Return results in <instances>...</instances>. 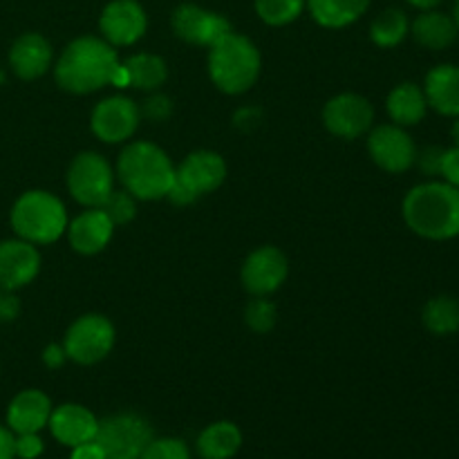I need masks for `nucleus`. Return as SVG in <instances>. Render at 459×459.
<instances>
[{"mask_svg": "<svg viewBox=\"0 0 459 459\" xmlns=\"http://www.w3.org/2000/svg\"><path fill=\"white\" fill-rule=\"evenodd\" d=\"M119 67L115 48L108 40L83 36V39L72 40L63 49L54 76H56V83L67 92L88 94L103 85L115 83Z\"/></svg>", "mask_w": 459, "mask_h": 459, "instance_id": "obj_1", "label": "nucleus"}, {"mask_svg": "<svg viewBox=\"0 0 459 459\" xmlns=\"http://www.w3.org/2000/svg\"><path fill=\"white\" fill-rule=\"evenodd\" d=\"M403 220L429 240L459 236V188L448 182H426L403 197Z\"/></svg>", "mask_w": 459, "mask_h": 459, "instance_id": "obj_2", "label": "nucleus"}, {"mask_svg": "<svg viewBox=\"0 0 459 459\" xmlns=\"http://www.w3.org/2000/svg\"><path fill=\"white\" fill-rule=\"evenodd\" d=\"M121 184L137 200H160L169 195L175 169L169 155L155 143L134 142L126 146L117 164Z\"/></svg>", "mask_w": 459, "mask_h": 459, "instance_id": "obj_3", "label": "nucleus"}, {"mask_svg": "<svg viewBox=\"0 0 459 459\" xmlns=\"http://www.w3.org/2000/svg\"><path fill=\"white\" fill-rule=\"evenodd\" d=\"M209 72L222 92L242 94L258 81L260 52L247 36L229 31L211 45Z\"/></svg>", "mask_w": 459, "mask_h": 459, "instance_id": "obj_4", "label": "nucleus"}, {"mask_svg": "<svg viewBox=\"0 0 459 459\" xmlns=\"http://www.w3.org/2000/svg\"><path fill=\"white\" fill-rule=\"evenodd\" d=\"M12 227L21 240L31 245H49L67 229L65 206L48 191H30L16 200L12 209Z\"/></svg>", "mask_w": 459, "mask_h": 459, "instance_id": "obj_5", "label": "nucleus"}, {"mask_svg": "<svg viewBox=\"0 0 459 459\" xmlns=\"http://www.w3.org/2000/svg\"><path fill=\"white\" fill-rule=\"evenodd\" d=\"M227 178V164L222 157L213 151H197L191 152L186 160L175 170L173 186L169 195L170 202L178 206H186L195 202L197 197L213 193L215 188L222 186Z\"/></svg>", "mask_w": 459, "mask_h": 459, "instance_id": "obj_6", "label": "nucleus"}, {"mask_svg": "<svg viewBox=\"0 0 459 459\" xmlns=\"http://www.w3.org/2000/svg\"><path fill=\"white\" fill-rule=\"evenodd\" d=\"M112 345H115L112 323L99 314H85L70 325L63 348H65L67 359L81 366H92L110 354Z\"/></svg>", "mask_w": 459, "mask_h": 459, "instance_id": "obj_7", "label": "nucleus"}, {"mask_svg": "<svg viewBox=\"0 0 459 459\" xmlns=\"http://www.w3.org/2000/svg\"><path fill=\"white\" fill-rule=\"evenodd\" d=\"M152 439V430L139 415H115L99 421L94 442L103 448L106 459H139Z\"/></svg>", "mask_w": 459, "mask_h": 459, "instance_id": "obj_8", "label": "nucleus"}, {"mask_svg": "<svg viewBox=\"0 0 459 459\" xmlns=\"http://www.w3.org/2000/svg\"><path fill=\"white\" fill-rule=\"evenodd\" d=\"M67 188L79 204L99 209L112 193L110 164L99 152H81L67 169Z\"/></svg>", "mask_w": 459, "mask_h": 459, "instance_id": "obj_9", "label": "nucleus"}, {"mask_svg": "<svg viewBox=\"0 0 459 459\" xmlns=\"http://www.w3.org/2000/svg\"><path fill=\"white\" fill-rule=\"evenodd\" d=\"M323 121L336 137L357 139L372 128L375 108L361 94H339L325 103Z\"/></svg>", "mask_w": 459, "mask_h": 459, "instance_id": "obj_10", "label": "nucleus"}, {"mask_svg": "<svg viewBox=\"0 0 459 459\" xmlns=\"http://www.w3.org/2000/svg\"><path fill=\"white\" fill-rule=\"evenodd\" d=\"M368 151L375 164L388 173H403L415 164L417 148L402 126H377L368 137Z\"/></svg>", "mask_w": 459, "mask_h": 459, "instance_id": "obj_11", "label": "nucleus"}, {"mask_svg": "<svg viewBox=\"0 0 459 459\" xmlns=\"http://www.w3.org/2000/svg\"><path fill=\"white\" fill-rule=\"evenodd\" d=\"M92 133L106 143L126 142L139 126V108L128 97L103 99L92 112Z\"/></svg>", "mask_w": 459, "mask_h": 459, "instance_id": "obj_12", "label": "nucleus"}, {"mask_svg": "<svg viewBox=\"0 0 459 459\" xmlns=\"http://www.w3.org/2000/svg\"><path fill=\"white\" fill-rule=\"evenodd\" d=\"M287 278V258L276 247H260L242 264V285L249 294L267 296Z\"/></svg>", "mask_w": 459, "mask_h": 459, "instance_id": "obj_13", "label": "nucleus"}, {"mask_svg": "<svg viewBox=\"0 0 459 459\" xmlns=\"http://www.w3.org/2000/svg\"><path fill=\"white\" fill-rule=\"evenodd\" d=\"M103 39L115 45H133L146 34V12L137 0H112L99 21Z\"/></svg>", "mask_w": 459, "mask_h": 459, "instance_id": "obj_14", "label": "nucleus"}, {"mask_svg": "<svg viewBox=\"0 0 459 459\" xmlns=\"http://www.w3.org/2000/svg\"><path fill=\"white\" fill-rule=\"evenodd\" d=\"M173 30L186 43L211 48L215 40L231 31V22L220 13L206 12L197 4H182L173 13Z\"/></svg>", "mask_w": 459, "mask_h": 459, "instance_id": "obj_15", "label": "nucleus"}, {"mask_svg": "<svg viewBox=\"0 0 459 459\" xmlns=\"http://www.w3.org/2000/svg\"><path fill=\"white\" fill-rule=\"evenodd\" d=\"M40 255L27 240L0 242V291H16L36 278Z\"/></svg>", "mask_w": 459, "mask_h": 459, "instance_id": "obj_16", "label": "nucleus"}, {"mask_svg": "<svg viewBox=\"0 0 459 459\" xmlns=\"http://www.w3.org/2000/svg\"><path fill=\"white\" fill-rule=\"evenodd\" d=\"M48 426L56 442H61L63 446L74 448L97 437L99 420L85 406L63 403V406L54 408Z\"/></svg>", "mask_w": 459, "mask_h": 459, "instance_id": "obj_17", "label": "nucleus"}, {"mask_svg": "<svg viewBox=\"0 0 459 459\" xmlns=\"http://www.w3.org/2000/svg\"><path fill=\"white\" fill-rule=\"evenodd\" d=\"M52 402L40 390H22L13 397L7 411V426L12 433H40L49 424Z\"/></svg>", "mask_w": 459, "mask_h": 459, "instance_id": "obj_18", "label": "nucleus"}, {"mask_svg": "<svg viewBox=\"0 0 459 459\" xmlns=\"http://www.w3.org/2000/svg\"><path fill=\"white\" fill-rule=\"evenodd\" d=\"M112 231H115V224L110 222V218L101 209L85 211L79 218L72 220L70 229H67L72 249L83 255H94L106 249Z\"/></svg>", "mask_w": 459, "mask_h": 459, "instance_id": "obj_19", "label": "nucleus"}, {"mask_svg": "<svg viewBox=\"0 0 459 459\" xmlns=\"http://www.w3.org/2000/svg\"><path fill=\"white\" fill-rule=\"evenodd\" d=\"M52 61V48L40 34H22L9 52V63L21 79L31 81L45 74Z\"/></svg>", "mask_w": 459, "mask_h": 459, "instance_id": "obj_20", "label": "nucleus"}, {"mask_svg": "<svg viewBox=\"0 0 459 459\" xmlns=\"http://www.w3.org/2000/svg\"><path fill=\"white\" fill-rule=\"evenodd\" d=\"M426 101L444 117H459V65H437L426 74Z\"/></svg>", "mask_w": 459, "mask_h": 459, "instance_id": "obj_21", "label": "nucleus"}, {"mask_svg": "<svg viewBox=\"0 0 459 459\" xmlns=\"http://www.w3.org/2000/svg\"><path fill=\"white\" fill-rule=\"evenodd\" d=\"M411 31L421 48L439 52V49H446L455 43L459 27L457 22L453 21V16H448V13L426 9L424 13H420V16L415 18Z\"/></svg>", "mask_w": 459, "mask_h": 459, "instance_id": "obj_22", "label": "nucleus"}, {"mask_svg": "<svg viewBox=\"0 0 459 459\" xmlns=\"http://www.w3.org/2000/svg\"><path fill=\"white\" fill-rule=\"evenodd\" d=\"M240 446L242 433L231 421H215L197 437V455L202 459H231Z\"/></svg>", "mask_w": 459, "mask_h": 459, "instance_id": "obj_23", "label": "nucleus"}, {"mask_svg": "<svg viewBox=\"0 0 459 459\" xmlns=\"http://www.w3.org/2000/svg\"><path fill=\"white\" fill-rule=\"evenodd\" d=\"M426 108V94L420 85L415 83H402L390 92L388 97V115L397 126H415L424 119Z\"/></svg>", "mask_w": 459, "mask_h": 459, "instance_id": "obj_24", "label": "nucleus"}, {"mask_svg": "<svg viewBox=\"0 0 459 459\" xmlns=\"http://www.w3.org/2000/svg\"><path fill=\"white\" fill-rule=\"evenodd\" d=\"M314 21L323 27H345L359 21L370 7V0H307Z\"/></svg>", "mask_w": 459, "mask_h": 459, "instance_id": "obj_25", "label": "nucleus"}, {"mask_svg": "<svg viewBox=\"0 0 459 459\" xmlns=\"http://www.w3.org/2000/svg\"><path fill=\"white\" fill-rule=\"evenodd\" d=\"M124 72L128 76V85L137 90H157L164 85L166 76V63L155 54H134L124 63Z\"/></svg>", "mask_w": 459, "mask_h": 459, "instance_id": "obj_26", "label": "nucleus"}, {"mask_svg": "<svg viewBox=\"0 0 459 459\" xmlns=\"http://www.w3.org/2000/svg\"><path fill=\"white\" fill-rule=\"evenodd\" d=\"M421 316H424L426 330L433 334H453L459 330V300L453 296H437L426 303Z\"/></svg>", "mask_w": 459, "mask_h": 459, "instance_id": "obj_27", "label": "nucleus"}, {"mask_svg": "<svg viewBox=\"0 0 459 459\" xmlns=\"http://www.w3.org/2000/svg\"><path fill=\"white\" fill-rule=\"evenodd\" d=\"M408 30V16L402 9H385L375 18L370 27V36L379 48H394L406 39Z\"/></svg>", "mask_w": 459, "mask_h": 459, "instance_id": "obj_28", "label": "nucleus"}, {"mask_svg": "<svg viewBox=\"0 0 459 459\" xmlns=\"http://www.w3.org/2000/svg\"><path fill=\"white\" fill-rule=\"evenodd\" d=\"M307 0H255V12L267 25H287L296 21Z\"/></svg>", "mask_w": 459, "mask_h": 459, "instance_id": "obj_29", "label": "nucleus"}, {"mask_svg": "<svg viewBox=\"0 0 459 459\" xmlns=\"http://www.w3.org/2000/svg\"><path fill=\"white\" fill-rule=\"evenodd\" d=\"M99 209L110 218V222L115 224V227L117 224H128L130 220L134 218V213H137L134 195H130L126 188L124 191H115V188H112V193L106 197V202H103Z\"/></svg>", "mask_w": 459, "mask_h": 459, "instance_id": "obj_30", "label": "nucleus"}, {"mask_svg": "<svg viewBox=\"0 0 459 459\" xmlns=\"http://www.w3.org/2000/svg\"><path fill=\"white\" fill-rule=\"evenodd\" d=\"M245 321L251 330L264 334V332H269L276 325V307H273V303L264 300L263 296H255V299L247 305Z\"/></svg>", "mask_w": 459, "mask_h": 459, "instance_id": "obj_31", "label": "nucleus"}, {"mask_svg": "<svg viewBox=\"0 0 459 459\" xmlns=\"http://www.w3.org/2000/svg\"><path fill=\"white\" fill-rule=\"evenodd\" d=\"M139 459H191V451L182 439L160 437L148 442Z\"/></svg>", "mask_w": 459, "mask_h": 459, "instance_id": "obj_32", "label": "nucleus"}, {"mask_svg": "<svg viewBox=\"0 0 459 459\" xmlns=\"http://www.w3.org/2000/svg\"><path fill=\"white\" fill-rule=\"evenodd\" d=\"M13 451L21 459H36L43 453V439L39 433H22L13 437Z\"/></svg>", "mask_w": 459, "mask_h": 459, "instance_id": "obj_33", "label": "nucleus"}, {"mask_svg": "<svg viewBox=\"0 0 459 459\" xmlns=\"http://www.w3.org/2000/svg\"><path fill=\"white\" fill-rule=\"evenodd\" d=\"M442 160H444V148L439 146H429L415 157V161L420 164L421 173L435 178V175L442 173Z\"/></svg>", "mask_w": 459, "mask_h": 459, "instance_id": "obj_34", "label": "nucleus"}, {"mask_svg": "<svg viewBox=\"0 0 459 459\" xmlns=\"http://www.w3.org/2000/svg\"><path fill=\"white\" fill-rule=\"evenodd\" d=\"M444 182H448L451 186L459 188V146L448 148L444 151V160H442V173Z\"/></svg>", "mask_w": 459, "mask_h": 459, "instance_id": "obj_35", "label": "nucleus"}, {"mask_svg": "<svg viewBox=\"0 0 459 459\" xmlns=\"http://www.w3.org/2000/svg\"><path fill=\"white\" fill-rule=\"evenodd\" d=\"M143 110H146V115L151 117V119L155 121H164L166 117L170 115V101L169 97H164V94H155V97L146 99V106H143Z\"/></svg>", "mask_w": 459, "mask_h": 459, "instance_id": "obj_36", "label": "nucleus"}, {"mask_svg": "<svg viewBox=\"0 0 459 459\" xmlns=\"http://www.w3.org/2000/svg\"><path fill=\"white\" fill-rule=\"evenodd\" d=\"M21 312V303L13 291H0V323H9Z\"/></svg>", "mask_w": 459, "mask_h": 459, "instance_id": "obj_37", "label": "nucleus"}, {"mask_svg": "<svg viewBox=\"0 0 459 459\" xmlns=\"http://www.w3.org/2000/svg\"><path fill=\"white\" fill-rule=\"evenodd\" d=\"M72 459H106V453H103V448L92 439V442H85L81 444V446H74Z\"/></svg>", "mask_w": 459, "mask_h": 459, "instance_id": "obj_38", "label": "nucleus"}, {"mask_svg": "<svg viewBox=\"0 0 459 459\" xmlns=\"http://www.w3.org/2000/svg\"><path fill=\"white\" fill-rule=\"evenodd\" d=\"M67 354H65V348H61V345H48L43 352V361L45 366L52 368V370H56V368H61L63 363H65Z\"/></svg>", "mask_w": 459, "mask_h": 459, "instance_id": "obj_39", "label": "nucleus"}, {"mask_svg": "<svg viewBox=\"0 0 459 459\" xmlns=\"http://www.w3.org/2000/svg\"><path fill=\"white\" fill-rule=\"evenodd\" d=\"M16 451H13V433L9 429L0 426V459H13Z\"/></svg>", "mask_w": 459, "mask_h": 459, "instance_id": "obj_40", "label": "nucleus"}, {"mask_svg": "<svg viewBox=\"0 0 459 459\" xmlns=\"http://www.w3.org/2000/svg\"><path fill=\"white\" fill-rule=\"evenodd\" d=\"M408 3L412 4V7H417V9H435L437 7L439 3H442V0H408Z\"/></svg>", "mask_w": 459, "mask_h": 459, "instance_id": "obj_41", "label": "nucleus"}, {"mask_svg": "<svg viewBox=\"0 0 459 459\" xmlns=\"http://www.w3.org/2000/svg\"><path fill=\"white\" fill-rule=\"evenodd\" d=\"M453 139H455V146H459V117L455 124H453Z\"/></svg>", "mask_w": 459, "mask_h": 459, "instance_id": "obj_42", "label": "nucleus"}, {"mask_svg": "<svg viewBox=\"0 0 459 459\" xmlns=\"http://www.w3.org/2000/svg\"><path fill=\"white\" fill-rule=\"evenodd\" d=\"M455 4H459V0H455Z\"/></svg>", "mask_w": 459, "mask_h": 459, "instance_id": "obj_43", "label": "nucleus"}]
</instances>
